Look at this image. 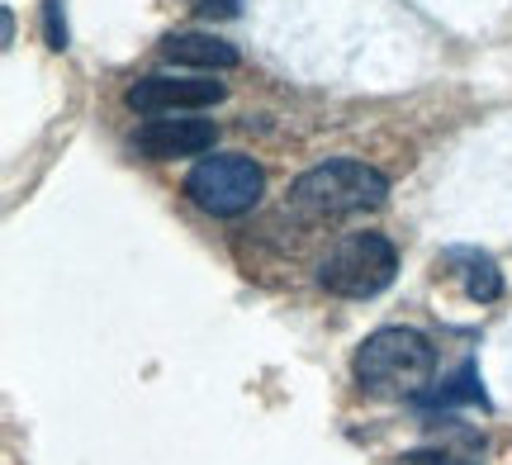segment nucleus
<instances>
[{
	"label": "nucleus",
	"mask_w": 512,
	"mask_h": 465,
	"mask_svg": "<svg viewBox=\"0 0 512 465\" xmlns=\"http://www.w3.org/2000/svg\"><path fill=\"white\" fill-rule=\"evenodd\" d=\"M0 38H5V48H10V43H15V15H10V10H5V15H0Z\"/></svg>",
	"instance_id": "f8f14e48"
},
{
	"label": "nucleus",
	"mask_w": 512,
	"mask_h": 465,
	"mask_svg": "<svg viewBox=\"0 0 512 465\" xmlns=\"http://www.w3.org/2000/svg\"><path fill=\"white\" fill-rule=\"evenodd\" d=\"M422 409H451V404H484V385H479V366L465 361L451 380H441L437 390L418 394Z\"/></svg>",
	"instance_id": "1a4fd4ad"
},
{
	"label": "nucleus",
	"mask_w": 512,
	"mask_h": 465,
	"mask_svg": "<svg viewBox=\"0 0 512 465\" xmlns=\"http://www.w3.org/2000/svg\"><path fill=\"white\" fill-rule=\"evenodd\" d=\"M228 86L214 81V76H143L128 86V110L138 114H176V110H209L219 105Z\"/></svg>",
	"instance_id": "39448f33"
},
{
	"label": "nucleus",
	"mask_w": 512,
	"mask_h": 465,
	"mask_svg": "<svg viewBox=\"0 0 512 465\" xmlns=\"http://www.w3.org/2000/svg\"><path fill=\"white\" fill-rule=\"evenodd\" d=\"M138 152L152 162H171V157H200L219 143L214 119H147L138 129Z\"/></svg>",
	"instance_id": "423d86ee"
},
{
	"label": "nucleus",
	"mask_w": 512,
	"mask_h": 465,
	"mask_svg": "<svg viewBox=\"0 0 512 465\" xmlns=\"http://www.w3.org/2000/svg\"><path fill=\"white\" fill-rule=\"evenodd\" d=\"M399 276V252L384 233H351L318 266V285L342 299H370L389 290Z\"/></svg>",
	"instance_id": "7ed1b4c3"
},
{
	"label": "nucleus",
	"mask_w": 512,
	"mask_h": 465,
	"mask_svg": "<svg viewBox=\"0 0 512 465\" xmlns=\"http://www.w3.org/2000/svg\"><path fill=\"white\" fill-rule=\"evenodd\" d=\"M162 57L176 67H195V72H228L238 67V48L219 34H171L162 43Z\"/></svg>",
	"instance_id": "0eeeda50"
},
{
	"label": "nucleus",
	"mask_w": 512,
	"mask_h": 465,
	"mask_svg": "<svg viewBox=\"0 0 512 465\" xmlns=\"http://www.w3.org/2000/svg\"><path fill=\"white\" fill-rule=\"evenodd\" d=\"M238 0H200V19H233Z\"/></svg>",
	"instance_id": "9b49d317"
},
{
	"label": "nucleus",
	"mask_w": 512,
	"mask_h": 465,
	"mask_svg": "<svg viewBox=\"0 0 512 465\" xmlns=\"http://www.w3.org/2000/svg\"><path fill=\"white\" fill-rule=\"evenodd\" d=\"M266 190V176L247 152H219V157H204L200 167L185 176V195L214 214V219H238L247 209H256Z\"/></svg>",
	"instance_id": "20e7f679"
},
{
	"label": "nucleus",
	"mask_w": 512,
	"mask_h": 465,
	"mask_svg": "<svg viewBox=\"0 0 512 465\" xmlns=\"http://www.w3.org/2000/svg\"><path fill=\"white\" fill-rule=\"evenodd\" d=\"M446 266H460L456 276L460 285H465V295L479 299V304H494L498 295H503V271H498V261L489 257V252H470V247H451L446 252Z\"/></svg>",
	"instance_id": "6e6552de"
},
{
	"label": "nucleus",
	"mask_w": 512,
	"mask_h": 465,
	"mask_svg": "<svg viewBox=\"0 0 512 465\" xmlns=\"http://www.w3.org/2000/svg\"><path fill=\"white\" fill-rule=\"evenodd\" d=\"M384 200H389V176L366 167V162H351V157H337V162L304 171L290 186V205L299 214H313V219L366 214V209H380Z\"/></svg>",
	"instance_id": "f03ea898"
},
{
	"label": "nucleus",
	"mask_w": 512,
	"mask_h": 465,
	"mask_svg": "<svg viewBox=\"0 0 512 465\" xmlns=\"http://www.w3.org/2000/svg\"><path fill=\"white\" fill-rule=\"evenodd\" d=\"M356 385L380 399H418L432 385L437 371V347L418 328H380L356 347Z\"/></svg>",
	"instance_id": "f257e3e1"
},
{
	"label": "nucleus",
	"mask_w": 512,
	"mask_h": 465,
	"mask_svg": "<svg viewBox=\"0 0 512 465\" xmlns=\"http://www.w3.org/2000/svg\"><path fill=\"white\" fill-rule=\"evenodd\" d=\"M67 0H43V29H48V48L67 53Z\"/></svg>",
	"instance_id": "9d476101"
}]
</instances>
